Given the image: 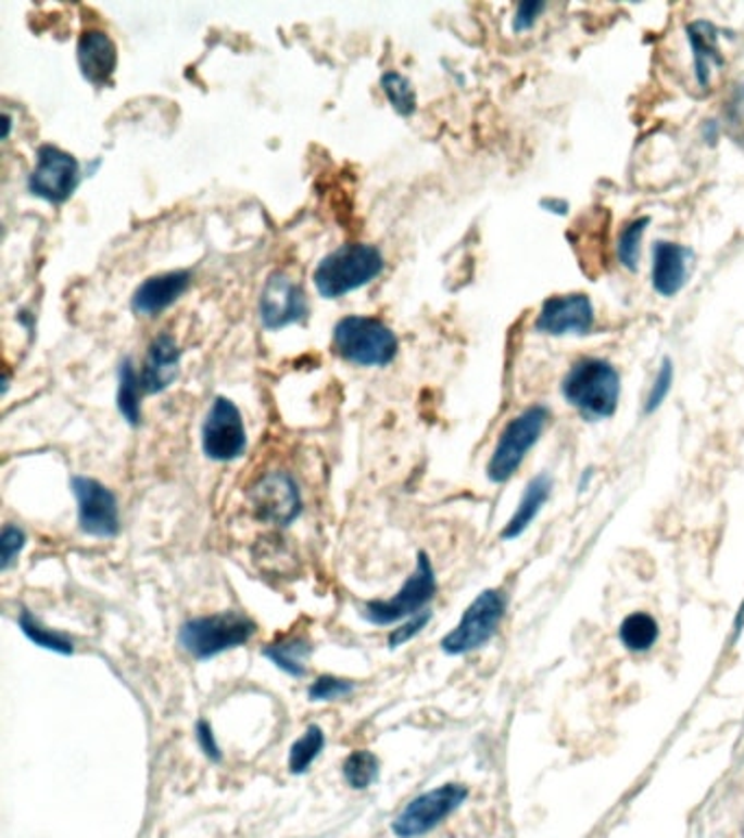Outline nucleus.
<instances>
[{
	"label": "nucleus",
	"instance_id": "obj_8",
	"mask_svg": "<svg viewBox=\"0 0 744 838\" xmlns=\"http://www.w3.org/2000/svg\"><path fill=\"white\" fill-rule=\"evenodd\" d=\"M467 795L463 784H443L415 797L393 821V834L398 838H419L432 831L463 805Z\"/></svg>",
	"mask_w": 744,
	"mask_h": 838
},
{
	"label": "nucleus",
	"instance_id": "obj_26",
	"mask_svg": "<svg viewBox=\"0 0 744 838\" xmlns=\"http://www.w3.org/2000/svg\"><path fill=\"white\" fill-rule=\"evenodd\" d=\"M343 775H345V782L354 788V790H365L369 788L378 775H380V762L378 758L367 751V749H358V751H352L345 762H343Z\"/></svg>",
	"mask_w": 744,
	"mask_h": 838
},
{
	"label": "nucleus",
	"instance_id": "obj_18",
	"mask_svg": "<svg viewBox=\"0 0 744 838\" xmlns=\"http://www.w3.org/2000/svg\"><path fill=\"white\" fill-rule=\"evenodd\" d=\"M190 282L192 278L188 271H168L153 276L136 289L131 308L142 317H153L175 304L188 291Z\"/></svg>",
	"mask_w": 744,
	"mask_h": 838
},
{
	"label": "nucleus",
	"instance_id": "obj_1",
	"mask_svg": "<svg viewBox=\"0 0 744 838\" xmlns=\"http://www.w3.org/2000/svg\"><path fill=\"white\" fill-rule=\"evenodd\" d=\"M620 371L605 358H579L562 382V393L590 422L609 419L620 402Z\"/></svg>",
	"mask_w": 744,
	"mask_h": 838
},
{
	"label": "nucleus",
	"instance_id": "obj_16",
	"mask_svg": "<svg viewBox=\"0 0 744 838\" xmlns=\"http://www.w3.org/2000/svg\"><path fill=\"white\" fill-rule=\"evenodd\" d=\"M692 252L672 241H657L653 245L651 284L657 295L674 297L688 282Z\"/></svg>",
	"mask_w": 744,
	"mask_h": 838
},
{
	"label": "nucleus",
	"instance_id": "obj_17",
	"mask_svg": "<svg viewBox=\"0 0 744 838\" xmlns=\"http://www.w3.org/2000/svg\"><path fill=\"white\" fill-rule=\"evenodd\" d=\"M181 363V350L175 337L160 334L151 341L144 365L140 369V386L142 393H162L166 391L179 373Z\"/></svg>",
	"mask_w": 744,
	"mask_h": 838
},
{
	"label": "nucleus",
	"instance_id": "obj_12",
	"mask_svg": "<svg viewBox=\"0 0 744 838\" xmlns=\"http://www.w3.org/2000/svg\"><path fill=\"white\" fill-rule=\"evenodd\" d=\"M596 310L585 293L553 295L542 304L535 332L546 337H585L594 330Z\"/></svg>",
	"mask_w": 744,
	"mask_h": 838
},
{
	"label": "nucleus",
	"instance_id": "obj_29",
	"mask_svg": "<svg viewBox=\"0 0 744 838\" xmlns=\"http://www.w3.org/2000/svg\"><path fill=\"white\" fill-rule=\"evenodd\" d=\"M722 129L724 134L744 147V84L733 88L722 107Z\"/></svg>",
	"mask_w": 744,
	"mask_h": 838
},
{
	"label": "nucleus",
	"instance_id": "obj_15",
	"mask_svg": "<svg viewBox=\"0 0 744 838\" xmlns=\"http://www.w3.org/2000/svg\"><path fill=\"white\" fill-rule=\"evenodd\" d=\"M77 62L84 79L97 88L110 86L116 66H118V51L112 38L105 31L88 29L81 34L77 45Z\"/></svg>",
	"mask_w": 744,
	"mask_h": 838
},
{
	"label": "nucleus",
	"instance_id": "obj_36",
	"mask_svg": "<svg viewBox=\"0 0 744 838\" xmlns=\"http://www.w3.org/2000/svg\"><path fill=\"white\" fill-rule=\"evenodd\" d=\"M542 207H546V213H553V215H566L568 213V201H564V199H544L542 201Z\"/></svg>",
	"mask_w": 744,
	"mask_h": 838
},
{
	"label": "nucleus",
	"instance_id": "obj_28",
	"mask_svg": "<svg viewBox=\"0 0 744 838\" xmlns=\"http://www.w3.org/2000/svg\"><path fill=\"white\" fill-rule=\"evenodd\" d=\"M380 86H382V92L384 97L389 99L391 107L400 114V116H411L415 114L417 110V97H415V90L411 86V81L395 73V71H389L382 75L380 79Z\"/></svg>",
	"mask_w": 744,
	"mask_h": 838
},
{
	"label": "nucleus",
	"instance_id": "obj_30",
	"mask_svg": "<svg viewBox=\"0 0 744 838\" xmlns=\"http://www.w3.org/2000/svg\"><path fill=\"white\" fill-rule=\"evenodd\" d=\"M27 546V533L16 524H5L0 533V570L8 572Z\"/></svg>",
	"mask_w": 744,
	"mask_h": 838
},
{
	"label": "nucleus",
	"instance_id": "obj_13",
	"mask_svg": "<svg viewBox=\"0 0 744 838\" xmlns=\"http://www.w3.org/2000/svg\"><path fill=\"white\" fill-rule=\"evenodd\" d=\"M71 487L77 498L81 531L92 537H116L121 531L116 496L88 477H75Z\"/></svg>",
	"mask_w": 744,
	"mask_h": 838
},
{
	"label": "nucleus",
	"instance_id": "obj_27",
	"mask_svg": "<svg viewBox=\"0 0 744 838\" xmlns=\"http://www.w3.org/2000/svg\"><path fill=\"white\" fill-rule=\"evenodd\" d=\"M648 226H651V217H638V219L629 221L618 237L616 254H618L620 265L627 271H635L640 265V247H642V239H644Z\"/></svg>",
	"mask_w": 744,
	"mask_h": 838
},
{
	"label": "nucleus",
	"instance_id": "obj_23",
	"mask_svg": "<svg viewBox=\"0 0 744 838\" xmlns=\"http://www.w3.org/2000/svg\"><path fill=\"white\" fill-rule=\"evenodd\" d=\"M18 626L21 632L40 649L45 651H53L58 656H73L75 653V643L60 634V632H53V628L45 626L29 609H21L18 613Z\"/></svg>",
	"mask_w": 744,
	"mask_h": 838
},
{
	"label": "nucleus",
	"instance_id": "obj_11",
	"mask_svg": "<svg viewBox=\"0 0 744 838\" xmlns=\"http://www.w3.org/2000/svg\"><path fill=\"white\" fill-rule=\"evenodd\" d=\"M77 183L79 164L71 153L53 144H45L38 149L36 168L29 175L31 194L49 203H64L66 199H71Z\"/></svg>",
	"mask_w": 744,
	"mask_h": 838
},
{
	"label": "nucleus",
	"instance_id": "obj_22",
	"mask_svg": "<svg viewBox=\"0 0 744 838\" xmlns=\"http://www.w3.org/2000/svg\"><path fill=\"white\" fill-rule=\"evenodd\" d=\"M140 376L136 373L131 358H125L118 367V393H116V404L118 412L123 415L125 422L129 427H138L142 422V406H140Z\"/></svg>",
	"mask_w": 744,
	"mask_h": 838
},
{
	"label": "nucleus",
	"instance_id": "obj_31",
	"mask_svg": "<svg viewBox=\"0 0 744 838\" xmlns=\"http://www.w3.org/2000/svg\"><path fill=\"white\" fill-rule=\"evenodd\" d=\"M672 382H674V365L670 358H664L661 365H659V371L648 389V395H646V402H644V412L651 415L655 412L668 397L670 389H672Z\"/></svg>",
	"mask_w": 744,
	"mask_h": 838
},
{
	"label": "nucleus",
	"instance_id": "obj_35",
	"mask_svg": "<svg viewBox=\"0 0 744 838\" xmlns=\"http://www.w3.org/2000/svg\"><path fill=\"white\" fill-rule=\"evenodd\" d=\"M194 736H197V742H199V747H201V751H203V756L207 760H212V762H220L223 760V751H220V747L216 742V736H214V732H212L207 721H199L197 723Z\"/></svg>",
	"mask_w": 744,
	"mask_h": 838
},
{
	"label": "nucleus",
	"instance_id": "obj_32",
	"mask_svg": "<svg viewBox=\"0 0 744 838\" xmlns=\"http://www.w3.org/2000/svg\"><path fill=\"white\" fill-rule=\"evenodd\" d=\"M354 690V684L343 677L335 675H321L317 677L308 688L311 701H337L341 697H348Z\"/></svg>",
	"mask_w": 744,
	"mask_h": 838
},
{
	"label": "nucleus",
	"instance_id": "obj_5",
	"mask_svg": "<svg viewBox=\"0 0 744 838\" xmlns=\"http://www.w3.org/2000/svg\"><path fill=\"white\" fill-rule=\"evenodd\" d=\"M548 419L551 410L544 404H533L512 419L487 464L491 483H507L520 470L529 450L540 442Z\"/></svg>",
	"mask_w": 744,
	"mask_h": 838
},
{
	"label": "nucleus",
	"instance_id": "obj_2",
	"mask_svg": "<svg viewBox=\"0 0 744 838\" xmlns=\"http://www.w3.org/2000/svg\"><path fill=\"white\" fill-rule=\"evenodd\" d=\"M256 622L240 611H220L192 618L179 628V645L194 660H212L238 649L256 636Z\"/></svg>",
	"mask_w": 744,
	"mask_h": 838
},
{
	"label": "nucleus",
	"instance_id": "obj_6",
	"mask_svg": "<svg viewBox=\"0 0 744 838\" xmlns=\"http://www.w3.org/2000/svg\"><path fill=\"white\" fill-rule=\"evenodd\" d=\"M507 596L503 589H484L463 611L458 624L441 640L447 656H465L484 647L505 618Z\"/></svg>",
	"mask_w": 744,
	"mask_h": 838
},
{
	"label": "nucleus",
	"instance_id": "obj_10",
	"mask_svg": "<svg viewBox=\"0 0 744 838\" xmlns=\"http://www.w3.org/2000/svg\"><path fill=\"white\" fill-rule=\"evenodd\" d=\"M247 498L258 520L276 526H287L302 513L300 487L287 472L265 474L250 487Z\"/></svg>",
	"mask_w": 744,
	"mask_h": 838
},
{
	"label": "nucleus",
	"instance_id": "obj_38",
	"mask_svg": "<svg viewBox=\"0 0 744 838\" xmlns=\"http://www.w3.org/2000/svg\"><path fill=\"white\" fill-rule=\"evenodd\" d=\"M10 131H12V116L5 114V118H3V140L10 138Z\"/></svg>",
	"mask_w": 744,
	"mask_h": 838
},
{
	"label": "nucleus",
	"instance_id": "obj_4",
	"mask_svg": "<svg viewBox=\"0 0 744 838\" xmlns=\"http://www.w3.org/2000/svg\"><path fill=\"white\" fill-rule=\"evenodd\" d=\"M337 354L358 367H384L398 356L395 332L374 317H345L335 326Z\"/></svg>",
	"mask_w": 744,
	"mask_h": 838
},
{
	"label": "nucleus",
	"instance_id": "obj_20",
	"mask_svg": "<svg viewBox=\"0 0 744 838\" xmlns=\"http://www.w3.org/2000/svg\"><path fill=\"white\" fill-rule=\"evenodd\" d=\"M551 490H553V481L546 474L535 477L527 485L525 496H522L516 513L512 516V520L507 522V526L503 531L505 539H516V537H520L531 526V522L538 518V513L542 511V507L551 498Z\"/></svg>",
	"mask_w": 744,
	"mask_h": 838
},
{
	"label": "nucleus",
	"instance_id": "obj_24",
	"mask_svg": "<svg viewBox=\"0 0 744 838\" xmlns=\"http://www.w3.org/2000/svg\"><path fill=\"white\" fill-rule=\"evenodd\" d=\"M618 636H620V643L625 645L627 651L644 653L657 643L659 626H657L653 615H648L644 611H635L622 620Z\"/></svg>",
	"mask_w": 744,
	"mask_h": 838
},
{
	"label": "nucleus",
	"instance_id": "obj_3",
	"mask_svg": "<svg viewBox=\"0 0 744 838\" xmlns=\"http://www.w3.org/2000/svg\"><path fill=\"white\" fill-rule=\"evenodd\" d=\"M384 258L378 247L365 243H352L328 254L317 271L315 284L321 297L339 300L380 276Z\"/></svg>",
	"mask_w": 744,
	"mask_h": 838
},
{
	"label": "nucleus",
	"instance_id": "obj_9",
	"mask_svg": "<svg viewBox=\"0 0 744 838\" xmlns=\"http://www.w3.org/2000/svg\"><path fill=\"white\" fill-rule=\"evenodd\" d=\"M203 453L218 464L236 461L244 455L247 431L238 406L227 397H216L203 422Z\"/></svg>",
	"mask_w": 744,
	"mask_h": 838
},
{
	"label": "nucleus",
	"instance_id": "obj_33",
	"mask_svg": "<svg viewBox=\"0 0 744 838\" xmlns=\"http://www.w3.org/2000/svg\"><path fill=\"white\" fill-rule=\"evenodd\" d=\"M428 622H430V611H421L417 615H411L406 622H402L398 628H393V632L389 634V647L398 649V647L406 645L408 640H413L421 632Z\"/></svg>",
	"mask_w": 744,
	"mask_h": 838
},
{
	"label": "nucleus",
	"instance_id": "obj_34",
	"mask_svg": "<svg viewBox=\"0 0 744 838\" xmlns=\"http://www.w3.org/2000/svg\"><path fill=\"white\" fill-rule=\"evenodd\" d=\"M544 12H546V3H542V0H525V3H520L516 10L514 31L525 34V31L533 29Z\"/></svg>",
	"mask_w": 744,
	"mask_h": 838
},
{
	"label": "nucleus",
	"instance_id": "obj_21",
	"mask_svg": "<svg viewBox=\"0 0 744 838\" xmlns=\"http://www.w3.org/2000/svg\"><path fill=\"white\" fill-rule=\"evenodd\" d=\"M263 656L282 673L302 680L306 675V662L313 656V645L304 636L278 640L263 649Z\"/></svg>",
	"mask_w": 744,
	"mask_h": 838
},
{
	"label": "nucleus",
	"instance_id": "obj_25",
	"mask_svg": "<svg viewBox=\"0 0 744 838\" xmlns=\"http://www.w3.org/2000/svg\"><path fill=\"white\" fill-rule=\"evenodd\" d=\"M326 747V734L319 725H311L302 738H298L289 753V769L295 775H302L311 769V764L321 756Z\"/></svg>",
	"mask_w": 744,
	"mask_h": 838
},
{
	"label": "nucleus",
	"instance_id": "obj_37",
	"mask_svg": "<svg viewBox=\"0 0 744 838\" xmlns=\"http://www.w3.org/2000/svg\"><path fill=\"white\" fill-rule=\"evenodd\" d=\"M742 626H744V602H742V607H740V611H737V615H735V638L740 636V632H742Z\"/></svg>",
	"mask_w": 744,
	"mask_h": 838
},
{
	"label": "nucleus",
	"instance_id": "obj_7",
	"mask_svg": "<svg viewBox=\"0 0 744 838\" xmlns=\"http://www.w3.org/2000/svg\"><path fill=\"white\" fill-rule=\"evenodd\" d=\"M437 594V576L434 568L430 563V557L426 553L417 555V566L404 587L387 600H369L363 607L365 620L378 626H387L393 622H400L402 618L417 615L426 611V605L432 600Z\"/></svg>",
	"mask_w": 744,
	"mask_h": 838
},
{
	"label": "nucleus",
	"instance_id": "obj_14",
	"mask_svg": "<svg viewBox=\"0 0 744 838\" xmlns=\"http://www.w3.org/2000/svg\"><path fill=\"white\" fill-rule=\"evenodd\" d=\"M308 315V300L300 284L287 274H274L261 293V321L267 330H280L304 321Z\"/></svg>",
	"mask_w": 744,
	"mask_h": 838
},
{
	"label": "nucleus",
	"instance_id": "obj_19",
	"mask_svg": "<svg viewBox=\"0 0 744 838\" xmlns=\"http://www.w3.org/2000/svg\"><path fill=\"white\" fill-rule=\"evenodd\" d=\"M685 36L692 49V62H694V79L701 88H709L711 73L718 71L724 64V58L720 53V31L709 21H694L685 27Z\"/></svg>",
	"mask_w": 744,
	"mask_h": 838
}]
</instances>
